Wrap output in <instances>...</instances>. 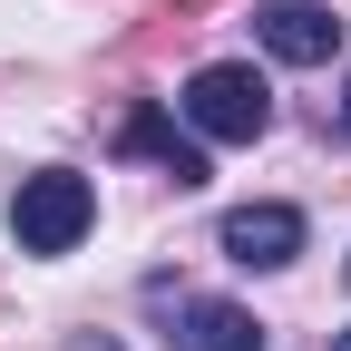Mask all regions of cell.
<instances>
[{"mask_svg": "<svg viewBox=\"0 0 351 351\" xmlns=\"http://www.w3.org/2000/svg\"><path fill=\"white\" fill-rule=\"evenodd\" d=\"M176 117H186L205 147H254L263 127H274V88H263V69H244V59H215V69L186 78Z\"/></svg>", "mask_w": 351, "mask_h": 351, "instance_id": "obj_1", "label": "cell"}, {"mask_svg": "<svg viewBox=\"0 0 351 351\" xmlns=\"http://www.w3.org/2000/svg\"><path fill=\"white\" fill-rule=\"evenodd\" d=\"M88 225H98V186H88L78 166H39V176H20V195H10V234H20V254H78Z\"/></svg>", "mask_w": 351, "mask_h": 351, "instance_id": "obj_2", "label": "cell"}, {"mask_svg": "<svg viewBox=\"0 0 351 351\" xmlns=\"http://www.w3.org/2000/svg\"><path fill=\"white\" fill-rule=\"evenodd\" d=\"M147 313H156V341L166 351H263V322L225 293H186V283H147Z\"/></svg>", "mask_w": 351, "mask_h": 351, "instance_id": "obj_3", "label": "cell"}, {"mask_svg": "<svg viewBox=\"0 0 351 351\" xmlns=\"http://www.w3.org/2000/svg\"><path fill=\"white\" fill-rule=\"evenodd\" d=\"M215 244H225V263H244V274H283L302 254V205H225Z\"/></svg>", "mask_w": 351, "mask_h": 351, "instance_id": "obj_4", "label": "cell"}, {"mask_svg": "<svg viewBox=\"0 0 351 351\" xmlns=\"http://www.w3.org/2000/svg\"><path fill=\"white\" fill-rule=\"evenodd\" d=\"M254 39H263L283 69H332L341 20L322 10V0H263V10H254Z\"/></svg>", "mask_w": 351, "mask_h": 351, "instance_id": "obj_5", "label": "cell"}, {"mask_svg": "<svg viewBox=\"0 0 351 351\" xmlns=\"http://www.w3.org/2000/svg\"><path fill=\"white\" fill-rule=\"evenodd\" d=\"M117 156H156L166 176H176V186H205V137H195V127L186 117H166L156 98H137V108H127V127H117Z\"/></svg>", "mask_w": 351, "mask_h": 351, "instance_id": "obj_6", "label": "cell"}, {"mask_svg": "<svg viewBox=\"0 0 351 351\" xmlns=\"http://www.w3.org/2000/svg\"><path fill=\"white\" fill-rule=\"evenodd\" d=\"M341 127H351V78H341Z\"/></svg>", "mask_w": 351, "mask_h": 351, "instance_id": "obj_7", "label": "cell"}, {"mask_svg": "<svg viewBox=\"0 0 351 351\" xmlns=\"http://www.w3.org/2000/svg\"><path fill=\"white\" fill-rule=\"evenodd\" d=\"M332 351H351V332H332Z\"/></svg>", "mask_w": 351, "mask_h": 351, "instance_id": "obj_8", "label": "cell"}, {"mask_svg": "<svg viewBox=\"0 0 351 351\" xmlns=\"http://www.w3.org/2000/svg\"><path fill=\"white\" fill-rule=\"evenodd\" d=\"M341 274H351V254H341Z\"/></svg>", "mask_w": 351, "mask_h": 351, "instance_id": "obj_9", "label": "cell"}]
</instances>
